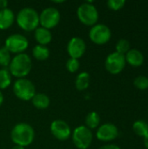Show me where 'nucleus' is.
<instances>
[{"label": "nucleus", "mask_w": 148, "mask_h": 149, "mask_svg": "<svg viewBox=\"0 0 148 149\" xmlns=\"http://www.w3.org/2000/svg\"><path fill=\"white\" fill-rule=\"evenodd\" d=\"M126 58L125 55L120 54L117 52L110 53L105 61V66L108 72L111 74L120 73L126 66Z\"/></svg>", "instance_id": "6e6552de"}, {"label": "nucleus", "mask_w": 148, "mask_h": 149, "mask_svg": "<svg viewBox=\"0 0 148 149\" xmlns=\"http://www.w3.org/2000/svg\"><path fill=\"white\" fill-rule=\"evenodd\" d=\"M60 21V13L58 10L54 7H48L44 9L39 15V24L41 27L45 29H52L58 25Z\"/></svg>", "instance_id": "9d476101"}, {"label": "nucleus", "mask_w": 148, "mask_h": 149, "mask_svg": "<svg viewBox=\"0 0 148 149\" xmlns=\"http://www.w3.org/2000/svg\"><path fill=\"white\" fill-rule=\"evenodd\" d=\"M11 83V74L7 68L0 70V89L7 88Z\"/></svg>", "instance_id": "4be33fe9"}, {"label": "nucleus", "mask_w": 148, "mask_h": 149, "mask_svg": "<svg viewBox=\"0 0 148 149\" xmlns=\"http://www.w3.org/2000/svg\"><path fill=\"white\" fill-rule=\"evenodd\" d=\"M77 16L83 24L93 26L99 19V11L91 3H84L78 8Z\"/></svg>", "instance_id": "39448f33"}, {"label": "nucleus", "mask_w": 148, "mask_h": 149, "mask_svg": "<svg viewBox=\"0 0 148 149\" xmlns=\"http://www.w3.org/2000/svg\"><path fill=\"white\" fill-rule=\"evenodd\" d=\"M13 93L17 98L24 101H29L36 94V88L33 83L27 79H18L13 85Z\"/></svg>", "instance_id": "20e7f679"}, {"label": "nucleus", "mask_w": 148, "mask_h": 149, "mask_svg": "<svg viewBox=\"0 0 148 149\" xmlns=\"http://www.w3.org/2000/svg\"><path fill=\"white\" fill-rule=\"evenodd\" d=\"M52 36L50 30L44 27H38L35 30V39L40 45H46L51 41Z\"/></svg>", "instance_id": "dca6fc26"}, {"label": "nucleus", "mask_w": 148, "mask_h": 149, "mask_svg": "<svg viewBox=\"0 0 148 149\" xmlns=\"http://www.w3.org/2000/svg\"><path fill=\"white\" fill-rule=\"evenodd\" d=\"M4 46L10 52L20 54L28 48L29 42L28 39L21 34H12L6 38Z\"/></svg>", "instance_id": "1a4fd4ad"}, {"label": "nucleus", "mask_w": 148, "mask_h": 149, "mask_svg": "<svg viewBox=\"0 0 148 149\" xmlns=\"http://www.w3.org/2000/svg\"><path fill=\"white\" fill-rule=\"evenodd\" d=\"M90 80H91V78L88 72H80L76 78L75 86L79 91H84L88 88L90 85Z\"/></svg>", "instance_id": "a211bd4d"}, {"label": "nucleus", "mask_w": 148, "mask_h": 149, "mask_svg": "<svg viewBox=\"0 0 148 149\" xmlns=\"http://www.w3.org/2000/svg\"><path fill=\"white\" fill-rule=\"evenodd\" d=\"M115 48H116L117 52L123 54V55H126L130 50V43L127 39L121 38L117 42Z\"/></svg>", "instance_id": "b1692460"}, {"label": "nucleus", "mask_w": 148, "mask_h": 149, "mask_svg": "<svg viewBox=\"0 0 148 149\" xmlns=\"http://www.w3.org/2000/svg\"><path fill=\"white\" fill-rule=\"evenodd\" d=\"M18 26L25 31H31L39 24V15L36 10L26 7L19 10L16 17Z\"/></svg>", "instance_id": "f03ea898"}, {"label": "nucleus", "mask_w": 148, "mask_h": 149, "mask_svg": "<svg viewBox=\"0 0 148 149\" xmlns=\"http://www.w3.org/2000/svg\"><path fill=\"white\" fill-rule=\"evenodd\" d=\"M144 145H145L146 148L148 149V134L144 137Z\"/></svg>", "instance_id": "c756f323"}, {"label": "nucleus", "mask_w": 148, "mask_h": 149, "mask_svg": "<svg viewBox=\"0 0 148 149\" xmlns=\"http://www.w3.org/2000/svg\"><path fill=\"white\" fill-rule=\"evenodd\" d=\"M133 132L140 137H145L148 134V123L144 120H136L133 125Z\"/></svg>", "instance_id": "aec40b11"}, {"label": "nucleus", "mask_w": 148, "mask_h": 149, "mask_svg": "<svg viewBox=\"0 0 148 149\" xmlns=\"http://www.w3.org/2000/svg\"><path fill=\"white\" fill-rule=\"evenodd\" d=\"M53 3H64V1H53Z\"/></svg>", "instance_id": "473e14b6"}, {"label": "nucleus", "mask_w": 148, "mask_h": 149, "mask_svg": "<svg viewBox=\"0 0 148 149\" xmlns=\"http://www.w3.org/2000/svg\"><path fill=\"white\" fill-rule=\"evenodd\" d=\"M99 122H100V117L99 113H97L96 112L89 113L85 118V125H86L85 127L90 130L97 128L99 125Z\"/></svg>", "instance_id": "412c9836"}, {"label": "nucleus", "mask_w": 148, "mask_h": 149, "mask_svg": "<svg viewBox=\"0 0 148 149\" xmlns=\"http://www.w3.org/2000/svg\"><path fill=\"white\" fill-rule=\"evenodd\" d=\"M72 141L79 149H87L92 142V133L85 126L78 127L72 133Z\"/></svg>", "instance_id": "423d86ee"}, {"label": "nucleus", "mask_w": 148, "mask_h": 149, "mask_svg": "<svg viewBox=\"0 0 148 149\" xmlns=\"http://www.w3.org/2000/svg\"><path fill=\"white\" fill-rule=\"evenodd\" d=\"M31 101L33 106L38 109H45L50 106V99L44 93H36Z\"/></svg>", "instance_id": "f3484780"}, {"label": "nucleus", "mask_w": 148, "mask_h": 149, "mask_svg": "<svg viewBox=\"0 0 148 149\" xmlns=\"http://www.w3.org/2000/svg\"><path fill=\"white\" fill-rule=\"evenodd\" d=\"M8 6V1L6 0H0V10L6 9Z\"/></svg>", "instance_id": "c85d7f7f"}, {"label": "nucleus", "mask_w": 148, "mask_h": 149, "mask_svg": "<svg viewBox=\"0 0 148 149\" xmlns=\"http://www.w3.org/2000/svg\"><path fill=\"white\" fill-rule=\"evenodd\" d=\"M119 135L118 127L113 123H106L100 126L96 133V137L101 141H112Z\"/></svg>", "instance_id": "f8f14e48"}, {"label": "nucleus", "mask_w": 148, "mask_h": 149, "mask_svg": "<svg viewBox=\"0 0 148 149\" xmlns=\"http://www.w3.org/2000/svg\"><path fill=\"white\" fill-rule=\"evenodd\" d=\"M66 68H67L68 72H76L79 68V59L70 58L66 62Z\"/></svg>", "instance_id": "bb28decb"}, {"label": "nucleus", "mask_w": 148, "mask_h": 149, "mask_svg": "<svg viewBox=\"0 0 148 149\" xmlns=\"http://www.w3.org/2000/svg\"><path fill=\"white\" fill-rule=\"evenodd\" d=\"M15 20L14 13L9 8L0 10V30H6L10 28Z\"/></svg>", "instance_id": "2eb2a0df"}, {"label": "nucleus", "mask_w": 148, "mask_h": 149, "mask_svg": "<svg viewBox=\"0 0 148 149\" xmlns=\"http://www.w3.org/2000/svg\"><path fill=\"white\" fill-rule=\"evenodd\" d=\"M125 58L126 62L133 67L141 66L145 60L143 53L137 49H130L129 52L125 55Z\"/></svg>", "instance_id": "4468645a"}, {"label": "nucleus", "mask_w": 148, "mask_h": 149, "mask_svg": "<svg viewBox=\"0 0 148 149\" xmlns=\"http://www.w3.org/2000/svg\"><path fill=\"white\" fill-rule=\"evenodd\" d=\"M10 137L15 145L24 148L32 143L35 137L34 129L27 123H18L12 128Z\"/></svg>", "instance_id": "f257e3e1"}, {"label": "nucleus", "mask_w": 148, "mask_h": 149, "mask_svg": "<svg viewBox=\"0 0 148 149\" xmlns=\"http://www.w3.org/2000/svg\"><path fill=\"white\" fill-rule=\"evenodd\" d=\"M11 149H24V147H21V146H17V145H15Z\"/></svg>", "instance_id": "2f4dec72"}, {"label": "nucleus", "mask_w": 148, "mask_h": 149, "mask_svg": "<svg viewBox=\"0 0 148 149\" xmlns=\"http://www.w3.org/2000/svg\"><path fill=\"white\" fill-rule=\"evenodd\" d=\"M11 61L10 58V52L8 51V49L5 46H3L0 48V65L3 68H6L10 65V63Z\"/></svg>", "instance_id": "5701e85b"}, {"label": "nucleus", "mask_w": 148, "mask_h": 149, "mask_svg": "<svg viewBox=\"0 0 148 149\" xmlns=\"http://www.w3.org/2000/svg\"><path fill=\"white\" fill-rule=\"evenodd\" d=\"M133 85L137 89L145 91L148 89V78L144 75H140L134 79Z\"/></svg>", "instance_id": "393cba45"}, {"label": "nucleus", "mask_w": 148, "mask_h": 149, "mask_svg": "<svg viewBox=\"0 0 148 149\" xmlns=\"http://www.w3.org/2000/svg\"><path fill=\"white\" fill-rule=\"evenodd\" d=\"M51 132L52 135L59 141H66L71 136V128L64 120H57L52 121L51 125Z\"/></svg>", "instance_id": "9b49d317"}, {"label": "nucleus", "mask_w": 148, "mask_h": 149, "mask_svg": "<svg viewBox=\"0 0 148 149\" xmlns=\"http://www.w3.org/2000/svg\"><path fill=\"white\" fill-rule=\"evenodd\" d=\"M86 45L85 41L78 37L72 38L67 45V52L71 58L79 59L85 52Z\"/></svg>", "instance_id": "ddd939ff"}, {"label": "nucleus", "mask_w": 148, "mask_h": 149, "mask_svg": "<svg viewBox=\"0 0 148 149\" xmlns=\"http://www.w3.org/2000/svg\"><path fill=\"white\" fill-rule=\"evenodd\" d=\"M31 70V59L25 53L16 55L10 61L9 71L11 75L23 79L27 76Z\"/></svg>", "instance_id": "7ed1b4c3"}, {"label": "nucleus", "mask_w": 148, "mask_h": 149, "mask_svg": "<svg viewBox=\"0 0 148 149\" xmlns=\"http://www.w3.org/2000/svg\"><path fill=\"white\" fill-rule=\"evenodd\" d=\"M90 39L96 45H105L112 38V31L110 28L103 24L93 25L89 31Z\"/></svg>", "instance_id": "0eeeda50"}, {"label": "nucleus", "mask_w": 148, "mask_h": 149, "mask_svg": "<svg viewBox=\"0 0 148 149\" xmlns=\"http://www.w3.org/2000/svg\"><path fill=\"white\" fill-rule=\"evenodd\" d=\"M32 55L33 57L38 59V60H40V61H43V60H45L49 58L50 56V51L49 49L44 46V45H36L33 50H32Z\"/></svg>", "instance_id": "6ab92c4d"}, {"label": "nucleus", "mask_w": 148, "mask_h": 149, "mask_svg": "<svg viewBox=\"0 0 148 149\" xmlns=\"http://www.w3.org/2000/svg\"><path fill=\"white\" fill-rule=\"evenodd\" d=\"M99 149H121L119 146L114 145V144H109V145H105L101 147Z\"/></svg>", "instance_id": "cd10ccee"}, {"label": "nucleus", "mask_w": 148, "mask_h": 149, "mask_svg": "<svg viewBox=\"0 0 148 149\" xmlns=\"http://www.w3.org/2000/svg\"><path fill=\"white\" fill-rule=\"evenodd\" d=\"M126 4L125 0H109L107 1V6L112 10H121Z\"/></svg>", "instance_id": "a878e982"}, {"label": "nucleus", "mask_w": 148, "mask_h": 149, "mask_svg": "<svg viewBox=\"0 0 148 149\" xmlns=\"http://www.w3.org/2000/svg\"><path fill=\"white\" fill-rule=\"evenodd\" d=\"M3 93H1V91H0V107H1V105L3 104Z\"/></svg>", "instance_id": "7c9ffc66"}]
</instances>
